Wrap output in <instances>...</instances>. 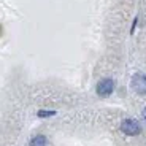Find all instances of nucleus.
I'll return each mask as SVG.
<instances>
[{"instance_id":"nucleus-1","label":"nucleus","mask_w":146,"mask_h":146,"mask_svg":"<svg viewBox=\"0 0 146 146\" xmlns=\"http://www.w3.org/2000/svg\"><path fill=\"white\" fill-rule=\"evenodd\" d=\"M132 89L140 95H146V75L145 73H135L132 76Z\"/></svg>"},{"instance_id":"nucleus-2","label":"nucleus","mask_w":146,"mask_h":146,"mask_svg":"<svg viewBox=\"0 0 146 146\" xmlns=\"http://www.w3.org/2000/svg\"><path fill=\"white\" fill-rule=\"evenodd\" d=\"M114 86H116V83L111 78H105V80L99 81V84H97V94L100 97H108V95L113 94Z\"/></svg>"},{"instance_id":"nucleus-3","label":"nucleus","mask_w":146,"mask_h":146,"mask_svg":"<svg viewBox=\"0 0 146 146\" xmlns=\"http://www.w3.org/2000/svg\"><path fill=\"white\" fill-rule=\"evenodd\" d=\"M121 130L124 132L125 135L133 137V135H138L141 132V127H140V124L135 119H124L121 122Z\"/></svg>"},{"instance_id":"nucleus-4","label":"nucleus","mask_w":146,"mask_h":146,"mask_svg":"<svg viewBox=\"0 0 146 146\" xmlns=\"http://www.w3.org/2000/svg\"><path fill=\"white\" fill-rule=\"evenodd\" d=\"M29 146H46V137L44 135H36L30 140Z\"/></svg>"},{"instance_id":"nucleus-5","label":"nucleus","mask_w":146,"mask_h":146,"mask_svg":"<svg viewBox=\"0 0 146 146\" xmlns=\"http://www.w3.org/2000/svg\"><path fill=\"white\" fill-rule=\"evenodd\" d=\"M56 111H38V116L40 117H48V116H54Z\"/></svg>"},{"instance_id":"nucleus-6","label":"nucleus","mask_w":146,"mask_h":146,"mask_svg":"<svg viewBox=\"0 0 146 146\" xmlns=\"http://www.w3.org/2000/svg\"><path fill=\"white\" fill-rule=\"evenodd\" d=\"M143 119H145V121H146V108H145V110H143Z\"/></svg>"}]
</instances>
